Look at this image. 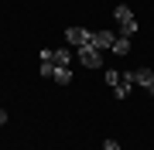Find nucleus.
Wrapping results in <instances>:
<instances>
[{"label": "nucleus", "mask_w": 154, "mask_h": 150, "mask_svg": "<svg viewBox=\"0 0 154 150\" xmlns=\"http://www.w3.org/2000/svg\"><path fill=\"white\" fill-rule=\"evenodd\" d=\"M103 150H120V143H116V140L110 137V140H103Z\"/></svg>", "instance_id": "nucleus-12"}, {"label": "nucleus", "mask_w": 154, "mask_h": 150, "mask_svg": "<svg viewBox=\"0 0 154 150\" xmlns=\"http://www.w3.org/2000/svg\"><path fill=\"white\" fill-rule=\"evenodd\" d=\"M55 68H58L55 61H41V75L45 78H55Z\"/></svg>", "instance_id": "nucleus-10"}, {"label": "nucleus", "mask_w": 154, "mask_h": 150, "mask_svg": "<svg viewBox=\"0 0 154 150\" xmlns=\"http://www.w3.org/2000/svg\"><path fill=\"white\" fill-rule=\"evenodd\" d=\"M75 55H79V61H82L86 68H103V51H99V48H93V45L75 48Z\"/></svg>", "instance_id": "nucleus-1"}, {"label": "nucleus", "mask_w": 154, "mask_h": 150, "mask_svg": "<svg viewBox=\"0 0 154 150\" xmlns=\"http://www.w3.org/2000/svg\"><path fill=\"white\" fill-rule=\"evenodd\" d=\"M103 78H106V85H110V89H116V85H120V72H116V68H106Z\"/></svg>", "instance_id": "nucleus-9"}, {"label": "nucleus", "mask_w": 154, "mask_h": 150, "mask_svg": "<svg viewBox=\"0 0 154 150\" xmlns=\"http://www.w3.org/2000/svg\"><path fill=\"white\" fill-rule=\"evenodd\" d=\"M147 92H151V99H154V85H151V89H147Z\"/></svg>", "instance_id": "nucleus-14"}, {"label": "nucleus", "mask_w": 154, "mask_h": 150, "mask_svg": "<svg viewBox=\"0 0 154 150\" xmlns=\"http://www.w3.org/2000/svg\"><path fill=\"white\" fill-rule=\"evenodd\" d=\"M116 34H120V38H134V34H137V21H123V24H116Z\"/></svg>", "instance_id": "nucleus-6"}, {"label": "nucleus", "mask_w": 154, "mask_h": 150, "mask_svg": "<svg viewBox=\"0 0 154 150\" xmlns=\"http://www.w3.org/2000/svg\"><path fill=\"white\" fill-rule=\"evenodd\" d=\"M113 41H116V31H103V28L93 31V48H99V51H103V48H113Z\"/></svg>", "instance_id": "nucleus-3"}, {"label": "nucleus", "mask_w": 154, "mask_h": 150, "mask_svg": "<svg viewBox=\"0 0 154 150\" xmlns=\"http://www.w3.org/2000/svg\"><path fill=\"white\" fill-rule=\"evenodd\" d=\"M7 119H11V113H7V109H4V106H0V126H4V123H7Z\"/></svg>", "instance_id": "nucleus-13"}, {"label": "nucleus", "mask_w": 154, "mask_h": 150, "mask_svg": "<svg viewBox=\"0 0 154 150\" xmlns=\"http://www.w3.org/2000/svg\"><path fill=\"white\" fill-rule=\"evenodd\" d=\"M113 21L116 24H123V21H134V10L127 4H120V7H113Z\"/></svg>", "instance_id": "nucleus-4"}, {"label": "nucleus", "mask_w": 154, "mask_h": 150, "mask_svg": "<svg viewBox=\"0 0 154 150\" xmlns=\"http://www.w3.org/2000/svg\"><path fill=\"white\" fill-rule=\"evenodd\" d=\"M65 41L72 48H86V45H93V31H86V28H65Z\"/></svg>", "instance_id": "nucleus-2"}, {"label": "nucleus", "mask_w": 154, "mask_h": 150, "mask_svg": "<svg viewBox=\"0 0 154 150\" xmlns=\"http://www.w3.org/2000/svg\"><path fill=\"white\" fill-rule=\"evenodd\" d=\"M55 82H58V85H72V68H62V65H58V68H55Z\"/></svg>", "instance_id": "nucleus-8"}, {"label": "nucleus", "mask_w": 154, "mask_h": 150, "mask_svg": "<svg viewBox=\"0 0 154 150\" xmlns=\"http://www.w3.org/2000/svg\"><path fill=\"white\" fill-rule=\"evenodd\" d=\"M113 55H127V51H130V38H120V34H116V41H113Z\"/></svg>", "instance_id": "nucleus-7"}, {"label": "nucleus", "mask_w": 154, "mask_h": 150, "mask_svg": "<svg viewBox=\"0 0 154 150\" xmlns=\"http://www.w3.org/2000/svg\"><path fill=\"white\" fill-rule=\"evenodd\" d=\"M134 89H130V85H116V89H113V96H116V99H127V96H130Z\"/></svg>", "instance_id": "nucleus-11"}, {"label": "nucleus", "mask_w": 154, "mask_h": 150, "mask_svg": "<svg viewBox=\"0 0 154 150\" xmlns=\"http://www.w3.org/2000/svg\"><path fill=\"white\" fill-rule=\"evenodd\" d=\"M51 61H55V65H62V68H69V61H72V51H69V48H55Z\"/></svg>", "instance_id": "nucleus-5"}]
</instances>
